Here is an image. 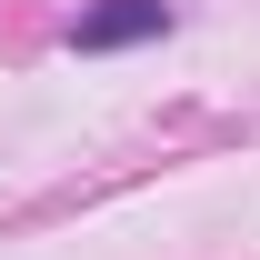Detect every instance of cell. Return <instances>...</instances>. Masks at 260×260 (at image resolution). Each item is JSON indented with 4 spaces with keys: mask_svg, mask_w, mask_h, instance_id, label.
<instances>
[{
    "mask_svg": "<svg viewBox=\"0 0 260 260\" xmlns=\"http://www.w3.org/2000/svg\"><path fill=\"white\" fill-rule=\"evenodd\" d=\"M150 30H170V10L160 0H100V10H80V50H130V40H150Z\"/></svg>",
    "mask_w": 260,
    "mask_h": 260,
    "instance_id": "1",
    "label": "cell"
}]
</instances>
